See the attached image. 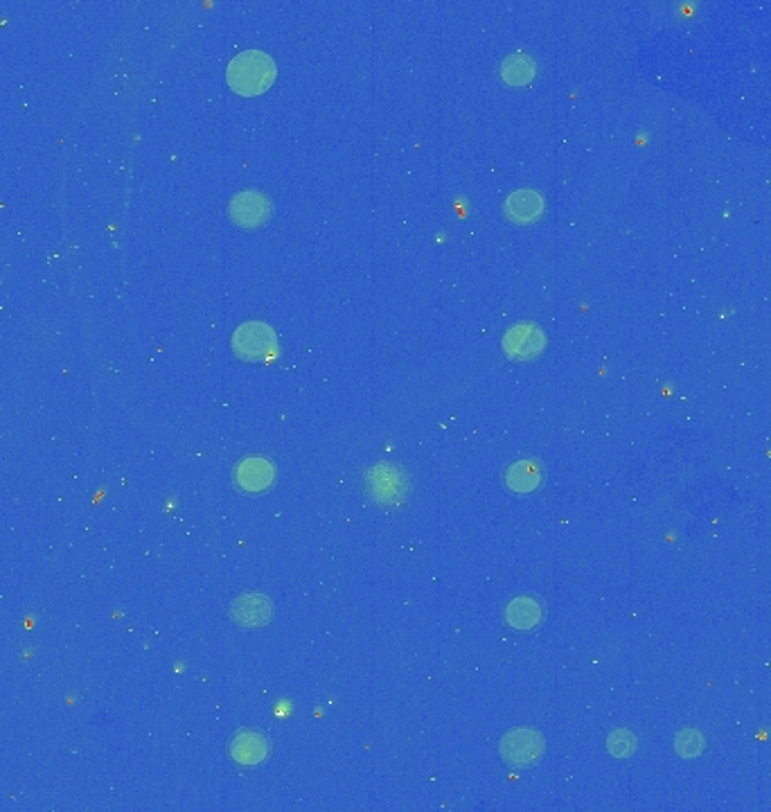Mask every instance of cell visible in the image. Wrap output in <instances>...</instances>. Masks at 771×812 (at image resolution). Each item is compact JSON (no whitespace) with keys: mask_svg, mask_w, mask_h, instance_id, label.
Returning <instances> with one entry per match:
<instances>
[{"mask_svg":"<svg viewBox=\"0 0 771 812\" xmlns=\"http://www.w3.org/2000/svg\"><path fill=\"white\" fill-rule=\"evenodd\" d=\"M546 346V334L535 323H517L514 328L505 332L503 350L510 359L528 361L542 355Z\"/></svg>","mask_w":771,"mask_h":812,"instance_id":"8992f818","label":"cell"},{"mask_svg":"<svg viewBox=\"0 0 771 812\" xmlns=\"http://www.w3.org/2000/svg\"><path fill=\"white\" fill-rule=\"evenodd\" d=\"M278 68L267 52L262 50H246L237 55L228 64L226 79L228 86L233 88L237 95L253 97L264 91H269L271 84L276 82Z\"/></svg>","mask_w":771,"mask_h":812,"instance_id":"6da1fadb","label":"cell"},{"mask_svg":"<svg viewBox=\"0 0 771 812\" xmlns=\"http://www.w3.org/2000/svg\"><path fill=\"white\" fill-rule=\"evenodd\" d=\"M499 749H501V756L505 763L512 767H519V770H528V767H535L539 761H542L546 745H544V738L539 731L519 727V729H510L508 734L501 738Z\"/></svg>","mask_w":771,"mask_h":812,"instance_id":"3957f363","label":"cell"},{"mask_svg":"<svg viewBox=\"0 0 771 812\" xmlns=\"http://www.w3.org/2000/svg\"><path fill=\"white\" fill-rule=\"evenodd\" d=\"M233 481L239 490L248 494H262L276 481V467H273L269 458L248 456L235 465Z\"/></svg>","mask_w":771,"mask_h":812,"instance_id":"52a82bcc","label":"cell"},{"mask_svg":"<svg viewBox=\"0 0 771 812\" xmlns=\"http://www.w3.org/2000/svg\"><path fill=\"white\" fill-rule=\"evenodd\" d=\"M368 490L379 506H395L409 494V479L391 463H379L366 474Z\"/></svg>","mask_w":771,"mask_h":812,"instance_id":"277c9868","label":"cell"},{"mask_svg":"<svg viewBox=\"0 0 771 812\" xmlns=\"http://www.w3.org/2000/svg\"><path fill=\"white\" fill-rule=\"evenodd\" d=\"M273 206L269 197L260 190H242L237 192L228 203L230 222L239 228H260L269 222Z\"/></svg>","mask_w":771,"mask_h":812,"instance_id":"5b68a950","label":"cell"},{"mask_svg":"<svg viewBox=\"0 0 771 812\" xmlns=\"http://www.w3.org/2000/svg\"><path fill=\"white\" fill-rule=\"evenodd\" d=\"M228 752L237 765L257 767L269 758L271 743H269V738L262 734V731L246 729V731H237V734L233 736Z\"/></svg>","mask_w":771,"mask_h":812,"instance_id":"ba28073f","label":"cell"},{"mask_svg":"<svg viewBox=\"0 0 771 812\" xmlns=\"http://www.w3.org/2000/svg\"><path fill=\"white\" fill-rule=\"evenodd\" d=\"M544 619V607L535 596H517L505 605V623L514 630H533Z\"/></svg>","mask_w":771,"mask_h":812,"instance_id":"8fae6325","label":"cell"},{"mask_svg":"<svg viewBox=\"0 0 771 812\" xmlns=\"http://www.w3.org/2000/svg\"><path fill=\"white\" fill-rule=\"evenodd\" d=\"M675 752L681 758H695L704 752V736L697 729H681L675 736Z\"/></svg>","mask_w":771,"mask_h":812,"instance_id":"5bb4252c","label":"cell"},{"mask_svg":"<svg viewBox=\"0 0 771 812\" xmlns=\"http://www.w3.org/2000/svg\"><path fill=\"white\" fill-rule=\"evenodd\" d=\"M607 747H609V752L614 754V756H620V758L632 756L634 749H636V738H634L632 734H629L627 729H616L614 734L609 736Z\"/></svg>","mask_w":771,"mask_h":812,"instance_id":"9a60e30c","label":"cell"},{"mask_svg":"<svg viewBox=\"0 0 771 812\" xmlns=\"http://www.w3.org/2000/svg\"><path fill=\"white\" fill-rule=\"evenodd\" d=\"M505 215L514 224H533L544 215V199L537 190H517L505 199Z\"/></svg>","mask_w":771,"mask_h":812,"instance_id":"30bf717a","label":"cell"},{"mask_svg":"<svg viewBox=\"0 0 771 812\" xmlns=\"http://www.w3.org/2000/svg\"><path fill=\"white\" fill-rule=\"evenodd\" d=\"M273 616V605L267 596L262 594H244L233 600L230 605V619L242 628H262Z\"/></svg>","mask_w":771,"mask_h":812,"instance_id":"9c48e42d","label":"cell"},{"mask_svg":"<svg viewBox=\"0 0 771 812\" xmlns=\"http://www.w3.org/2000/svg\"><path fill=\"white\" fill-rule=\"evenodd\" d=\"M505 485L519 494L535 492L542 485V467H539L535 458H521V461L510 465L508 472H505Z\"/></svg>","mask_w":771,"mask_h":812,"instance_id":"7c38bea8","label":"cell"},{"mask_svg":"<svg viewBox=\"0 0 771 812\" xmlns=\"http://www.w3.org/2000/svg\"><path fill=\"white\" fill-rule=\"evenodd\" d=\"M537 73V64L533 57L524 55V52H517V55H512L503 61L501 66V77L505 79L508 84L514 86H521V84H528L535 79Z\"/></svg>","mask_w":771,"mask_h":812,"instance_id":"4fadbf2b","label":"cell"},{"mask_svg":"<svg viewBox=\"0 0 771 812\" xmlns=\"http://www.w3.org/2000/svg\"><path fill=\"white\" fill-rule=\"evenodd\" d=\"M233 350L244 361H267L276 357L278 337L271 325L262 321H246L233 334Z\"/></svg>","mask_w":771,"mask_h":812,"instance_id":"7a4b0ae2","label":"cell"}]
</instances>
